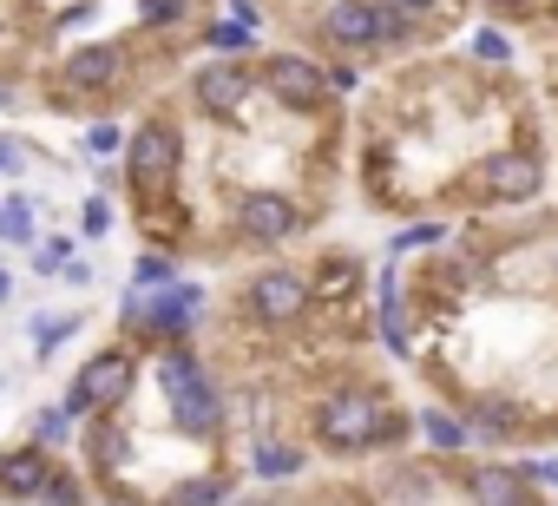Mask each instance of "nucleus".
<instances>
[{
    "label": "nucleus",
    "mask_w": 558,
    "mask_h": 506,
    "mask_svg": "<svg viewBox=\"0 0 558 506\" xmlns=\"http://www.w3.org/2000/svg\"><path fill=\"white\" fill-rule=\"evenodd\" d=\"M0 297H8V270H0Z\"/></svg>",
    "instance_id": "obj_34"
},
{
    "label": "nucleus",
    "mask_w": 558,
    "mask_h": 506,
    "mask_svg": "<svg viewBox=\"0 0 558 506\" xmlns=\"http://www.w3.org/2000/svg\"><path fill=\"white\" fill-rule=\"evenodd\" d=\"M191 93H197V106H204L210 119H236V112L250 106V93H256V73H250L243 60H210V67H197Z\"/></svg>",
    "instance_id": "obj_8"
},
{
    "label": "nucleus",
    "mask_w": 558,
    "mask_h": 506,
    "mask_svg": "<svg viewBox=\"0 0 558 506\" xmlns=\"http://www.w3.org/2000/svg\"><path fill=\"white\" fill-rule=\"evenodd\" d=\"M73 329H80V316H47V323H40V342H34V349H40V356H53V349H60V342L73 336Z\"/></svg>",
    "instance_id": "obj_21"
},
{
    "label": "nucleus",
    "mask_w": 558,
    "mask_h": 506,
    "mask_svg": "<svg viewBox=\"0 0 558 506\" xmlns=\"http://www.w3.org/2000/svg\"><path fill=\"white\" fill-rule=\"evenodd\" d=\"M0 486H8V493H40V486H47V460H40L34 447L8 454V460H0Z\"/></svg>",
    "instance_id": "obj_14"
},
{
    "label": "nucleus",
    "mask_w": 558,
    "mask_h": 506,
    "mask_svg": "<svg viewBox=\"0 0 558 506\" xmlns=\"http://www.w3.org/2000/svg\"><path fill=\"white\" fill-rule=\"evenodd\" d=\"M0 230H8V210H0Z\"/></svg>",
    "instance_id": "obj_35"
},
{
    "label": "nucleus",
    "mask_w": 558,
    "mask_h": 506,
    "mask_svg": "<svg viewBox=\"0 0 558 506\" xmlns=\"http://www.w3.org/2000/svg\"><path fill=\"white\" fill-rule=\"evenodd\" d=\"M8 237H34V204H8Z\"/></svg>",
    "instance_id": "obj_26"
},
{
    "label": "nucleus",
    "mask_w": 558,
    "mask_h": 506,
    "mask_svg": "<svg viewBox=\"0 0 558 506\" xmlns=\"http://www.w3.org/2000/svg\"><path fill=\"white\" fill-rule=\"evenodd\" d=\"M210 47H217V53H236V47H250V21H223V27H210Z\"/></svg>",
    "instance_id": "obj_22"
},
{
    "label": "nucleus",
    "mask_w": 558,
    "mask_h": 506,
    "mask_svg": "<svg viewBox=\"0 0 558 506\" xmlns=\"http://www.w3.org/2000/svg\"><path fill=\"white\" fill-rule=\"evenodd\" d=\"M191 310H197V290H171V297H165V303H158V310H151L145 323H151L158 336H178V323H184Z\"/></svg>",
    "instance_id": "obj_16"
},
{
    "label": "nucleus",
    "mask_w": 558,
    "mask_h": 506,
    "mask_svg": "<svg viewBox=\"0 0 558 506\" xmlns=\"http://www.w3.org/2000/svg\"><path fill=\"white\" fill-rule=\"evenodd\" d=\"M538 184H545L538 152H493V158L480 165V197H486V204H532Z\"/></svg>",
    "instance_id": "obj_7"
},
{
    "label": "nucleus",
    "mask_w": 558,
    "mask_h": 506,
    "mask_svg": "<svg viewBox=\"0 0 558 506\" xmlns=\"http://www.w3.org/2000/svg\"><path fill=\"white\" fill-rule=\"evenodd\" d=\"M184 14V0H145V21L151 27H165V21H178Z\"/></svg>",
    "instance_id": "obj_28"
},
{
    "label": "nucleus",
    "mask_w": 558,
    "mask_h": 506,
    "mask_svg": "<svg viewBox=\"0 0 558 506\" xmlns=\"http://www.w3.org/2000/svg\"><path fill=\"white\" fill-rule=\"evenodd\" d=\"M217 499H223V480H210V473H204V480H184V486L171 493V506H217Z\"/></svg>",
    "instance_id": "obj_19"
},
{
    "label": "nucleus",
    "mask_w": 558,
    "mask_h": 506,
    "mask_svg": "<svg viewBox=\"0 0 558 506\" xmlns=\"http://www.w3.org/2000/svg\"><path fill=\"white\" fill-rule=\"evenodd\" d=\"M40 506H86V499H80V480H73V473H47Z\"/></svg>",
    "instance_id": "obj_20"
},
{
    "label": "nucleus",
    "mask_w": 558,
    "mask_h": 506,
    "mask_svg": "<svg viewBox=\"0 0 558 506\" xmlns=\"http://www.w3.org/2000/svg\"><path fill=\"white\" fill-rule=\"evenodd\" d=\"M158 375H165V401H171V414H178V427H184V434H217V421H223V401H217V388H210V375L197 369V356H184V349H171Z\"/></svg>",
    "instance_id": "obj_3"
},
{
    "label": "nucleus",
    "mask_w": 558,
    "mask_h": 506,
    "mask_svg": "<svg viewBox=\"0 0 558 506\" xmlns=\"http://www.w3.org/2000/svg\"><path fill=\"white\" fill-rule=\"evenodd\" d=\"M236 506H276V499H236Z\"/></svg>",
    "instance_id": "obj_33"
},
{
    "label": "nucleus",
    "mask_w": 558,
    "mask_h": 506,
    "mask_svg": "<svg viewBox=\"0 0 558 506\" xmlns=\"http://www.w3.org/2000/svg\"><path fill=\"white\" fill-rule=\"evenodd\" d=\"M473 434L480 441H525V408L506 395H480L473 401Z\"/></svg>",
    "instance_id": "obj_11"
},
{
    "label": "nucleus",
    "mask_w": 558,
    "mask_h": 506,
    "mask_svg": "<svg viewBox=\"0 0 558 506\" xmlns=\"http://www.w3.org/2000/svg\"><path fill=\"white\" fill-rule=\"evenodd\" d=\"M138 284H145V290H165V284H171V264H165V257H138Z\"/></svg>",
    "instance_id": "obj_24"
},
{
    "label": "nucleus",
    "mask_w": 558,
    "mask_h": 506,
    "mask_svg": "<svg viewBox=\"0 0 558 506\" xmlns=\"http://www.w3.org/2000/svg\"><path fill=\"white\" fill-rule=\"evenodd\" d=\"M243 303H250V316H256L263 329H290V323L310 310V277H296V270H263Z\"/></svg>",
    "instance_id": "obj_6"
},
{
    "label": "nucleus",
    "mask_w": 558,
    "mask_h": 506,
    "mask_svg": "<svg viewBox=\"0 0 558 506\" xmlns=\"http://www.w3.org/2000/svg\"><path fill=\"white\" fill-rule=\"evenodd\" d=\"M381 8H395L401 21H414V27H421L427 14H440V0H381Z\"/></svg>",
    "instance_id": "obj_23"
},
{
    "label": "nucleus",
    "mask_w": 558,
    "mask_h": 506,
    "mask_svg": "<svg viewBox=\"0 0 558 506\" xmlns=\"http://www.w3.org/2000/svg\"><path fill=\"white\" fill-rule=\"evenodd\" d=\"M99 460H106V467L125 460V434H119V427H99Z\"/></svg>",
    "instance_id": "obj_25"
},
{
    "label": "nucleus",
    "mask_w": 558,
    "mask_h": 506,
    "mask_svg": "<svg viewBox=\"0 0 558 506\" xmlns=\"http://www.w3.org/2000/svg\"><path fill=\"white\" fill-rule=\"evenodd\" d=\"M106 217H112V210H106V197H93V204H86V217H80V224H86V237H106V230H112Z\"/></svg>",
    "instance_id": "obj_27"
},
{
    "label": "nucleus",
    "mask_w": 558,
    "mask_h": 506,
    "mask_svg": "<svg viewBox=\"0 0 558 506\" xmlns=\"http://www.w3.org/2000/svg\"><path fill=\"white\" fill-rule=\"evenodd\" d=\"M323 34L342 47V53H375V47H408L414 40V21H401L381 0H336Z\"/></svg>",
    "instance_id": "obj_2"
},
{
    "label": "nucleus",
    "mask_w": 558,
    "mask_h": 506,
    "mask_svg": "<svg viewBox=\"0 0 558 506\" xmlns=\"http://www.w3.org/2000/svg\"><path fill=\"white\" fill-rule=\"evenodd\" d=\"M421 434H427L440 454H453V447H466V441H473V421H453L447 408H427V414H421Z\"/></svg>",
    "instance_id": "obj_15"
},
{
    "label": "nucleus",
    "mask_w": 558,
    "mask_h": 506,
    "mask_svg": "<svg viewBox=\"0 0 558 506\" xmlns=\"http://www.w3.org/2000/svg\"><path fill=\"white\" fill-rule=\"evenodd\" d=\"M66 80H73L80 93H106V86L119 80V47H80V53L66 60Z\"/></svg>",
    "instance_id": "obj_12"
},
{
    "label": "nucleus",
    "mask_w": 558,
    "mask_h": 506,
    "mask_svg": "<svg viewBox=\"0 0 558 506\" xmlns=\"http://www.w3.org/2000/svg\"><path fill=\"white\" fill-rule=\"evenodd\" d=\"M473 60H486V67H506V60H512V34H499V27H480V34H473Z\"/></svg>",
    "instance_id": "obj_17"
},
{
    "label": "nucleus",
    "mask_w": 558,
    "mask_h": 506,
    "mask_svg": "<svg viewBox=\"0 0 558 506\" xmlns=\"http://www.w3.org/2000/svg\"><path fill=\"white\" fill-rule=\"evenodd\" d=\"M178 152H184V145H178V132H171V125H145V132L132 138V152H125V158H132V178L165 184V178L178 171Z\"/></svg>",
    "instance_id": "obj_10"
},
{
    "label": "nucleus",
    "mask_w": 558,
    "mask_h": 506,
    "mask_svg": "<svg viewBox=\"0 0 558 506\" xmlns=\"http://www.w3.org/2000/svg\"><path fill=\"white\" fill-rule=\"evenodd\" d=\"M263 86L276 93V106H290V112H316L336 86H329V67L303 60V53H269L263 60Z\"/></svg>",
    "instance_id": "obj_4"
},
{
    "label": "nucleus",
    "mask_w": 558,
    "mask_h": 506,
    "mask_svg": "<svg viewBox=\"0 0 558 506\" xmlns=\"http://www.w3.org/2000/svg\"><path fill=\"white\" fill-rule=\"evenodd\" d=\"M525 486H532V480L512 473V467H480L466 493H473V506H525Z\"/></svg>",
    "instance_id": "obj_13"
},
{
    "label": "nucleus",
    "mask_w": 558,
    "mask_h": 506,
    "mask_svg": "<svg viewBox=\"0 0 558 506\" xmlns=\"http://www.w3.org/2000/svg\"><path fill=\"white\" fill-rule=\"evenodd\" d=\"M316 434L336 447V454H362V447H388V408L362 388H336L323 408H316Z\"/></svg>",
    "instance_id": "obj_1"
},
{
    "label": "nucleus",
    "mask_w": 558,
    "mask_h": 506,
    "mask_svg": "<svg viewBox=\"0 0 558 506\" xmlns=\"http://www.w3.org/2000/svg\"><path fill=\"white\" fill-rule=\"evenodd\" d=\"M60 427H66V414H60V408H47V414H40V441H60Z\"/></svg>",
    "instance_id": "obj_30"
},
{
    "label": "nucleus",
    "mask_w": 558,
    "mask_h": 506,
    "mask_svg": "<svg viewBox=\"0 0 558 506\" xmlns=\"http://www.w3.org/2000/svg\"><path fill=\"white\" fill-rule=\"evenodd\" d=\"M236 224H243L250 243H283V237L303 230V210H296L290 197H276V191H250V197L236 204Z\"/></svg>",
    "instance_id": "obj_9"
},
{
    "label": "nucleus",
    "mask_w": 558,
    "mask_h": 506,
    "mask_svg": "<svg viewBox=\"0 0 558 506\" xmlns=\"http://www.w3.org/2000/svg\"><path fill=\"white\" fill-rule=\"evenodd\" d=\"M329 86L336 93H355V67H329Z\"/></svg>",
    "instance_id": "obj_32"
},
{
    "label": "nucleus",
    "mask_w": 558,
    "mask_h": 506,
    "mask_svg": "<svg viewBox=\"0 0 558 506\" xmlns=\"http://www.w3.org/2000/svg\"><path fill=\"white\" fill-rule=\"evenodd\" d=\"M525 480H538V486H558V460H532V467H525Z\"/></svg>",
    "instance_id": "obj_29"
},
{
    "label": "nucleus",
    "mask_w": 558,
    "mask_h": 506,
    "mask_svg": "<svg viewBox=\"0 0 558 506\" xmlns=\"http://www.w3.org/2000/svg\"><path fill=\"white\" fill-rule=\"evenodd\" d=\"M0 158H8V145H0Z\"/></svg>",
    "instance_id": "obj_36"
},
{
    "label": "nucleus",
    "mask_w": 558,
    "mask_h": 506,
    "mask_svg": "<svg viewBox=\"0 0 558 506\" xmlns=\"http://www.w3.org/2000/svg\"><path fill=\"white\" fill-rule=\"evenodd\" d=\"M480 8H486V14H525L532 0H480Z\"/></svg>",
    "instance_id": "obj_31"
},
{
    "label": "nucleus",
    "mask_w": 558,
    "mask_h": 506,
    "mask_svg": "<svg viewBox=\"0 0 558 506\" xmlns=\"http://www.w3.org/2000/svg\"><path fill=\"white\" fill-rule=\"evenodd\" d=\"M296 467H303V454L283 447V441H263L256 447V473H296Z\"/></svg>",
    "instance_id": "obj_18"
},
{
    "label": "nucleus",
    "mask_w": 558,
    "mask_h": 506,
    "mask_svg": "<svg viewBox=\"0 0 558 506\" xmlns=\"http://www.w3.org/2000/svg\"><path fill=\"white\" fill-rule=\"evenodd\" d=\"M132 356L125 349H106V356H93L86 369H80V382H73V414H99V408H119L125 401V388H132Z\"/></svg>",
    "instance_id": "obj_5"
}]
</instances>
